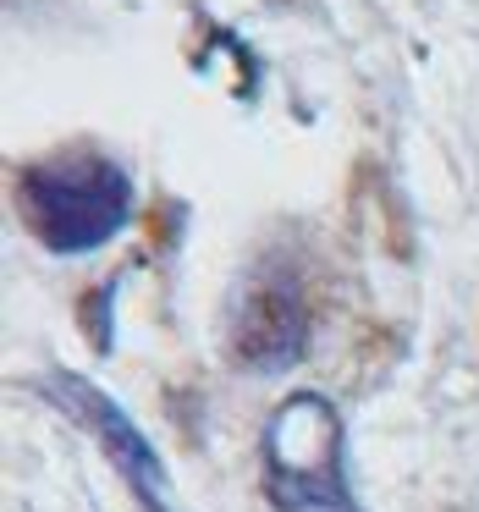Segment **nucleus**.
I'll use <instances>...</instances> for the list:
<instances>
[{"label": "nucleus", "instance_id": "nucleus-4", "mask_svg": "<svg viewBox=\"0 0 479 512\" xmlns=\"http://www.w3.org/2000/svg\"><path fill=\"white\" fill-rule=\"evenodd\" d=\"M309 342V309L292 281H265L248 292L237 320V358L248 369H287Z\"/></svg>", "mask_w": 479, "mask_h": 512}, {"label": "nucleus", "instance_id": "nucleus-3", "mask_svg": "<svg viewBox=\"0 0 479 512\" xmlns=\"http://www.w3.org/2000/svg\"><path fill=\"white\" fill-rule=\"evenodd\" d=\"M45 391H50V402H56L61 413H72L78 424L94 430V441L105 446V457L116 463V474L133 485L138 507L144 512H177L171 507L166 463H160V452L149 446V435L127 419V408L111 397V391H100L94 380H83V375H50Z\"/></svg>", "mask_w": 479, "mask_h": 512}, {"label": "nucleus", "instance_id": "nucleus-2", "mask_svg": "<svg viewBox=\"0 0 479 512\" xmlns=\"http://www.w3.org/2000/svg\"><path fill=\"white\" fill-rule=\"evenodd\" d=\"M265 496L276 512H364L347 485L342 413L320 391H292L265 424Z\"/></svg>", "mask_w": 479, "mask_h": 512}, {"label": "nucleus", "instance_id": "nucleus-1", "mask_svg": "<svg viewBox=\"0 0 479 512\" xmlns=\"http://www.w3.org/2000/svg\"><path fill=\"white\" fill-rule=\"evenodd\" d=\"M12 204L50 254H94L133 221V177L100 149H61L17 171Z\"/></svg>", "mask_w": 479, "mask_h": 512}]
</instances>
